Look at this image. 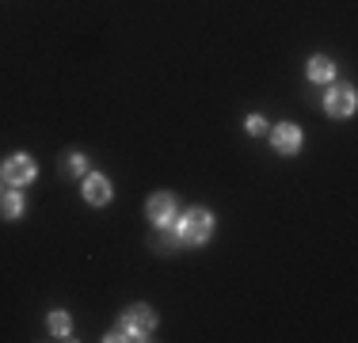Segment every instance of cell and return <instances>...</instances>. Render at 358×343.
Segmentation results:
<instances>
[{
	"instance_id": "obj_1",
	"label": "cell",
	"mask_w": 358,
	"mask_h": 343,
	"mask_svg": "<svg viewBox=\"0 0 358 343\" xmlns=\"http://www.w3.org/2000/svg\"><path fill=\"white\" fill-rule=\"evenodd\" d=\"M153 328H157V313H153V309H145V305H134L107 340L111 343H118V340H149Z\"/></svg>"
},
{
	"instance_id": "obj_12",
	"label": "cell",
	"mask_w": 358,
	"mask_h": 343,
	"mask_svg": "<svg viewBox=\"0 0 358 343\" xmlns=\"http://www.w3.org/2000/svg\"><path fill=\"white\" fill-rule=\"evenodd\" d=\"M65 172H72V176H80V172H84V157H69V165H65Z\"/></svg>"
},
{
	"instance_id": "obj_2",
	"label": "cell",
	"mask_w": 358,
	"mask_h": 343,
	"mask_svg": "<svg viewBox=\"0 0 358 343\" xmlns=\"http://www.w3.org/2000/svg\"><path fill=\"white\" fill-rule=\"evenodd\" d=\"M176 233H179V244H202L214 233V214H206V210H187L183 222L176 225Z\"/></svg>"
},
{
	"instance_id": "obj_10",
	"label": "cell",
	"mask_w": 358,
	"mask_h": 343,
	"mask_svg": "<svg viewBox=\"0 0 358 343\" xmlns=\"http://www.w3.org/2000/svg\"><path fill=\"white\" fill-rule=\"evenodd\" d=\"M50 332L58 340H69V332H72V321L65 313H50Z\"/></svg>"
},
{
	"instance_id": "obj_4",
	"label": "cell",
	"mask_w": 358,
	"mask_h": 343,
	"mask_svg": "<svg viewBox=\"0 0 358 343\" xmlns=\"http://www.w3.org/2000/svg\"><path fill=\"white\" fill-rule=\"evenodd\" d=\"M38 176V165L31 157H12L4 165V183H12V187H23V183H31V179Z\"/></svg>"
},
{
	"instance_id": "obj_6",
	"label": "cell",
	"mask_w": 358,
	"mask_h": 343,
	"mask_svg": "<svg viewBox=\"0 0 358 343\" xmlns=\"http://www.w3.org/2000/svg\"><path fill=\"white\" fill-rule=\"evenodd\" d=\"M145 214H149L157 225H172L176 222V199L172 195H153L149 206H145Z\"/></svg>"
},
{
	"instance_id": "obj_3",
	"label": "cell",
	"mask_w": 358,
	"mask_h": 343,
	"mask_svg": "<svg viewBox=\"0 0 358 343\" xmlns=\"http://www.w3.org/2000/svg\"><path fill=\"white\" fill-rule=\"evenodd\" d=\"M324 111H328L332 119H347V114H355V88L351 84L332 88L328 100H324Z\"/></svg>"
},
{
	"instance_id": "obj_9",
	"label": "cell",
	"mask_w": 358,
	"mask_h": 343,
	"mask_svg": "<svg viewBox=\"0 0 358 343\" xmlns=\"http://www.w3.org/2000/svg\"><path fill=\"white\" fill-rule=\"evenodd\" d=\"M20 214H23V195L20 191L4 195V199H0V218H20Z\"/></svg>"
},
{
	"instance_id": "obj_5",
	"label": "cell",
	"mask_w": 358,
	"mask_h": 343,
	"mask_svg": "<svg viewBox=\"0 0 358 343\" xmlns=\"http://www.w3.org/2000/svg\"><path fill=\"white\" fill-rule=\"evenodd\" d=\"M274 153H282V157H290V153L301 149V130L294 122H282V126H274Z\"/></svg>"
},
{
	"instance_id": "obj_8",
	"label": "cell",
	"mask_w": 358,
	"mask_h": 343,
	"mask_svg": "<svg viewBox=\"0 0 358 343\" xmlns=\"http://www.w3.org/2000/svg\"><path fill=\"white\" fill-rule=\"evenodd\" d=\"M332 77H336V61H328V57H313V61H309V80L328 84Z\"/></svg>"
},
{
	"instance_id": "obj_7",
	"label": "cell",
	"mask_w": 358,
	"mask_h": 343,
	"mask_svg": "<svg viewBox=\"0 0 358 343\" xmlns=\"http://www.w3.org/2000/svg\"><path fill=\"white\" fill-rule=\"evenodd\" d=\"M84 199L92 202V206H103V202H111V183L107 176H100V172H92V176H84Z\"/></svg>"
},
{
	"instance_id": "obj_11",
	"label": "cell",
	"mask_w": 358,
	"mask_h": 343,
	"mask_svg": "<svg viewBox=\"0 0 358 343\" xmlns=\"http://www.w3.org/2000/svg\"><path fill=\"white\" fill-rule=\"evenodd\" d=\"M263 130H267L263 114H248V134H263Z\"/></svg>"
}]
</instances>
